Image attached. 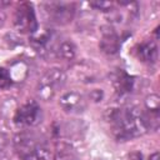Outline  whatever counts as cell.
<instances>
[{
    "mask_svg": "<svg viewBox=\"0 0 160 160\" xmlns=\"http://www.w3.org/2000/svg\"><path fill=\"white\" fill-rule=\"evenodd\" d=\"M136 55L142 62L152 64L158 59V46L154 41H145L141 45H139Z\"/></svg>",
    "mask_w": 160,
    "mask_h": 160,
    "instance_id": "8",
    "label": "cell"
},
{
    "mask_svg": "<svg viewBox=\"0 0 160 160\" xmlns=\"http://www.w3.org/2000/svg\"><path fill=\"white\" fill-rule=\"evenodd\" d=\"M14 25L22 34H35L38 30V21L31 4H21L14 15Z\"/></svg>",
    "mask_w": 160,
    "mask_h": 160,
    "instance_id": "3",
    "label": "cell"
},
{
    "mask_svg": "<svg viewBox=\"0 0 160 160\" xmlns=\"http://www.w3.org/2000/svg\"><path fill=\"white\" fill-rule=\"evenodd\" d=\"M11 85V78L6 69L0 68V89H5Z\"/></svg>",
    "mask_w": 160,
    "mask_h": 160,
    "instance_id": "14",
    "label": "cell"
},
{
    "mask_svg": "<svg viewBox=\"0 0 160 160\" xmlns=\"http://www.w3.org/2000/svg\"><path fill=\"white\" fill-rule=\"evenodd\" d=\"M90 5L94 6V8H96V9H99V10H104V11L111 8V2H106V1H100V2L99 1H94Z\"/></svg>",
    "mask_w": 160,
    "mask_h": 160,
    "instance_id": "16",
    "label": "cell"
},
{
    "mask_svg": "<svg viewBox=\"0 0 160 160\" xmlns=\"http://www.w3.org/2000/svg\"><path fill=\"white\" fill-rule=\"evenodd\" d=\"M111 120L114 124V134L120 140L140 136L149 129L146 115L135 108L115 111L111 115Z\"/></svg>",
    "mask_w": 160,
    "mask_h": 160,
    "instance_id": "1",
    "label": "cell"
},
{
    "mask_svg": "<svg viewBox=\"0 0 160 160\" xmlns=\"http://www.w3.org/2000/svg\"><path fill=\"white\" fill-rule=\"evenodd\" d=\"M131 84H132V80L124 72H120L118 76H116V80H115V86H116V90L121 94L124 92H129L130 89H131Z\"/></svg>",
    "mask_w": 160,
    "mask_h": 160,
    "instance_id": "12",
    "label": "cell"
},
{
    "mask_svg": "<svg viewBox=\"0 0 160 160\" xmlns=\"http://www.w3.org/2000/svg\"><path fill=\"white\" fill-rule=\"evenodd\" d=\"M120 42H119V38L116 35V32L108 28L105 30H102L101 32V39H100V49L101 51H104L105 54H115L119 50Z\"/></svg>",
    "mask_w": 160,
    "mask_h": 160,
    "instance_id": "7",
    "label": "cell"
},
{
    "mask_svg": "<svg viewBox=\"0 0 160 160\" xmlns=\"http://www.w3.org/2000/svg\"><path fill=\"white\" fill-rule=\"evenodd\" d=\"M59 105L62 108L64 111L70 112V114H78L85 110L86 108V99L82 94L76 92V91H70L64 94L60 100Z\"/></svg>",
    "mask_w": 160,
    "mask_h": 160,
    "instance_id": "5",
    "label": "cell"
},
{
    "mask_svg": "<svg viewBox=\"0 0 160 160\" xmlns=\"http://www.w3.org/2000/svg\"><path fill=\"white\" fill-rule=\"evenodd\" d=\"M56 52H58L59 58H61L64 60H71L76 54V48L71 41H62L59 45Z\"/></svg>",
    "mask_w": 160,
    "mask_h": 160,
    "instance_id": "11",
    "label": "cell"
},
{
    "mask_svg": "<svg viewBox=\"0 0 160 160\" xmlns=\"http://www.w3.org/2000/svg\"><path fill=\"white\" fill-rule=\"evenodd\" d=\"M41 109L35 101H29L20 106L14 116V121L19 126H34L40 121Z\"/></svg>",
    "mask_w": 160,
    "mask_h": 160,
    "instance_id": "4",
    "label": "cell"
},
{
    "mask_svg": "<svg viewBox=\"0 0 160 160\" xmlns=\"http://www.w3.org/2000/svg\"><path fill=\"white\" fill-rule=\"evenodd\" d=\"M14 144H15V149L21 154L24 155V158L26 155H29L36 146H38V142L35 141V138L30 134H20L15 138L14 140Z\"/></svg>",
    "mask_w": 160,
    "mask_h": 160,
    "instance_id": "9",
    "label": "cell"
},
{
    "mask_svg": "<svg viewBox=\"0 0 160 160\" xmlns=\"http://www.w3.org/2000/svg\"><path fill=\"white\" fill-rule=\"evenodd\" d=\"M50 39H51V34H49L48 31H41L40 34L35 32L32 38V44L38 50H44L48 46Z\"/></svg>",
    "mask_w": 160,
    "mask_h": 160,
    "instance_id": "13",
    "label": "cell"
},
{
    "mask_svg": "<svg viewBox=\"0 0 160 160\" xmlns=\"http://www.w3.org/2000/svg\"><path fill=\"white\" fill-rule=\"evenodd\" d=\"M25 160H55V155L48 146L38 145L29 155L25 156Z\"/></svg>",
    "mask_w": 160,
    "mask_h": 160,
    "instance_id": "10",
    "label": "cell"
},
{
    "mask_svg": "<svg viewBox=\"0 0 160 160\" xmlns=\"http://www.w3.org/2000/svg\"><path fill=\"white\" fill-rule=\"evenodd\" d=\"M9 2H4V1H0V26L4 24V21H5V14H4V11L1 10V6L2 5H8Z\"/></svg>",
    "mask_w": 160,
    "mask_h": 160,
    "instance_id": "17",
    "label": "cell"
},
{
    "mask_svg": "<svg viewBox=\"0 0 160 160\" xmlns=\"http://www.w3.org/2000/svg\"><path fill=\"white\" fill-rule=\"evenodd\" d=\"M9 144H10V138L6 134L0 132V156L6 154L9 149Z\"/></svg>",
    "mask_w": 160,
    "mask_h": 160,
    "instance_id": "15",
    "label": "cell"
},
{
    "mask_svg": "<svg viewBox=\"0 0 160 160\" xmlns=\"http://www.w3.org/2000/svg\"><path fill=\"white\" fill-rule=\"evenodd\" d=\"M149 160H160V155H159V152L156 151V152H154L152 155H150Z\"/></svg>",
    "mask_w": 160,
    "mask_h": 160,
    "instance_id": "18",
    "label": "cell"
},
{
    "mask_svg": "<svg viewBox=\"0 0 160 160\" xmlns=\"http://www.w3.org/2000/svg\"><path fill=\"white\" fill-rule=\"evenodd\" d=\"M65 82V74L60 69H50L48 70L44 76L40 79L39 88H38V94L41 99L48 100L51 99L55 92L64 85Z\"/></svg>",
    "mask_w": 160,
    "mask_h": 160,
    "instance_id": "2",
    "label": "cell"
},
{
    "mask_svg": "<svg viewBox=\"0 0 160 160\" xmlns=\"http://www.w3.org/2000/svg\"><path fill=\"white\" fill-rule=\"evenodd\" d=\"M49 15L56 24H66L71 21L74 16V5L69 2H51L48 5Z\"/></svg>",
    "mask_w": 160,
    "mask_h": 160,
    "instance_id": "6",
    "label": "cell"
}]
</instances>
